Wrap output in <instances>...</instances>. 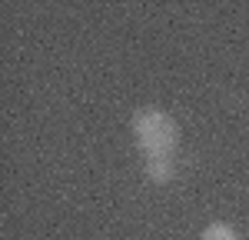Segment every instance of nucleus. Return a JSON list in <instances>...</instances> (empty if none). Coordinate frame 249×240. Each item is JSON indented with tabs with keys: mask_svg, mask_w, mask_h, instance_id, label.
<instances>
[{
	"mask_svg": "<svg viewBox=\"0 0 249 240\" xmlns=\"http://www.w3.org/2000/svg\"><path fill=\"white\" fill-rule=\"evenodd\" d=\"M133 140H136V150L143 157H163V154H173L176 143H179V123L160 110V107H140L133 114Z\"/></svg>",
	"mask_w": 249,
	"mask_h": 240,
	"instance_id": "nucleus-1",
	"label": "nucleus"
},
{
	"mask_svg": "<svg viewBox=\"0 0 249 240\" xmlns=\"http://www.w3.org/2000/svg\"><path fill=\"white\" fill-rule=\"evenodd\" d=\"M199 240H239V234H236V227L226 223V220H213V223L203 227Z\"/></svg>",
	"mask_w": 249,
	"mask_h": 240,
	"instance_id": "nucleus-3",
	"label": "nucleus"
},
{
	"mask_svg": "<svg viewBox=\"0 0 249 240\" xmlns=\"http://www.w3.org/2000/svg\"><path fill=\"white\" fill-rule=\"evenodd\" d=\"M143 174H146L150 183L166 187V183L176 180V160H173V154H163V157H143Z\"/></svg>",
	"mask_w": 249,
	"mask_h": 240,
	"instance_id": "nucleus-2",
	"label": "nucleus"
}]
</instances>
